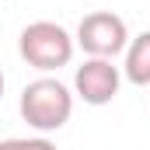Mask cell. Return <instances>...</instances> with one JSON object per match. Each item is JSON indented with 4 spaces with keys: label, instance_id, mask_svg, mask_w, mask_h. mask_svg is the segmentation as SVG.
I'll list each match as a JSON object with an SVG mask.
<instances>
[{
    "label": "cell",
    "instance_id": "1",
    "mask_svg": "<svg viewBox=\"0 0 150 150\" xmlns=\"http://www.w3.org/2000/svg\"><path fill=\"white\" fill-rule=\"evenodd\" d=\"M74 115V94L56 77H38L21 91V119L38 133H56Z\"/></svg>",
    "mask_w": 150,
    "mask_h": 150
},
{
    "label": "cell",
    "instance_id": "2",
    "mask_svg": "<svg viewBox=\"0 0 150 150\" xmlns=\"http://www.w3.org/2000/svg\"><path fill=\"white\" fill-rule=\"evenodd\" d=\"M74 49H77V35H70L56 21H32L18 38V52L25 56V63L42 74L67 67L74 59Z\"/></svg>",
    "mask_w": 150,
    "mask_h": 150
},
{
    "label": "cell",
    "instance_id": "3",
    "mask_svg": "<svg viewBox=\"0 0 150 150\" xmlns=\"http://www.w3.org/2000/svg\"><path fill=\"white\" fill-rule=\"evenodd\" d=\"M129 28L126 21L112 14V11H94V14H84L80 25H77V45L87 52V56H98V59H115L119 52L129 49Z\"/></svg>",
    "mask_w": 150,
    "mask_h": 150
},
{
    "label": "cell",
    "instance_id": "4",
    "mask_svg": "<svg viewBox=\"0 0 150 150\" xmlns=\"http://www.w3.org/2000/svg\"><path fill=\"white\" fill-rule=\"evenodd\" d=\"M119 84H122V70L115 67L112 59H98V56H87L74 74V91L84 105H108L119 94Z\"/></svg>",
    "mask_w": 150,
    "mask_h": 150
},
{
    "label": "cell",
    "instance_id": "5",
    "mask_svg": "<svg viewBox=\"0 0 150 150\" xmlns=\"http://www.w3.org/2000/svg\"><path fill=\"white\" fill-rule=\"evenodd\" d=\"M122 77L136 87L150 84V32L136 35L126 49V63H122Z\"/></svg>",
    "mask_w": 150,
    "mask_h": 150
},
{
    "label": "cell",
    "instance_id": "6",
    "mask_svg": "<svg viewBox=\"0 0 150 150\" xmlns=\"http://www.w3.org/2000/svg\"><path fill=\"white\" fill-rule=\"evenodd\" d=\"M0 150H59V147L45 136H28V140H4Z\"/></svg>",
    "mask_w": 150,
    "mask_h": 150
}]
</instances>
